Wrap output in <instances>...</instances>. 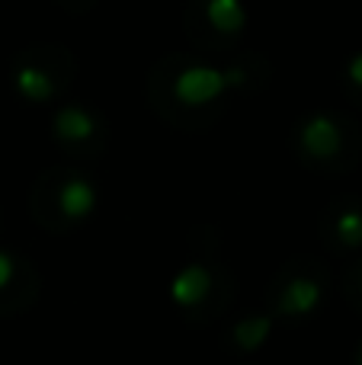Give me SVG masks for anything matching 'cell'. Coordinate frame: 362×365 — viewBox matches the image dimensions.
Instances as JSON below:
<instances>
[{
	"mask_svg": "<svg viewBox=\"0 0 362 365\" xmlns=\"http://www.w3.org/2000/svg\"><path fill=\"white\" fill-rule=\"evenodd\" d=\"M173 308L190 324H212L234 302V276L222 263L215 244H196L170 282Z\"/></svg>",
	"mask_w": 362,
	"mask_h": 365,
	"instance_id": "cell-3",
	"label": "cell"
},
{
	"mask_svg": "<svg viewBox=\"0 0 362 365\" xmlns=\"http://www.w3.org/2000/svg\"><path fill=\"white\" fill-rule=\"evenodd\" d=\"M48 135L55 148L68 160L87 164V160H100L109 148V122L87 103H68L61 100L51 109Z\"/></svg>",
	"mask_w": 362,
	"mask_h": 365,
	"instance_id": "cell-8",
	"label": "cell"
},
{
	"mask_svg": "<svg viewBox=\"0 0 362 365\" xmlns=\"http://www.w3.org/2000/svg\"><path fill=\"white\" fill-rule=\"evenodd\" d=\"M331 292V269L318 257H292L273 272L263 311L276 324H305L321 311Z\"/></svg>",
	"mask_w": 362,
	"mask_h": 365,
	"instance_id": "cell-6",
	"label": "cell"
},
{
	"mask_svg": "<svg viewBox=\"0 0 362 365\" xmlns=\"http://www.w3.org/2000/svg\"><path fill=\"white\" fill-rule=\"evenodd\" d=\"M42 295V276L36 263L16 250L0 247V317H19Z\"/></svg>",
	"mask_w": 362,
	"mask_h": 365,
	"instance_id": "cell-9",
	"label": "cell"
},
{
	"mask_svg": "<svg viewBox=\"0 0 362 365\" xmlns=\"http://www.w3.org/2000/svg\"><path fill=\"white\" fill-rule=\"evenodd\" d=\"M343 83H346V90H350L353 96H359L362 100V51H356V55L343 64Z\"/></svg>",
	"mask_w": 362,
	"mask_h": 365,
	"instance_id": "cell-13",
	"label": "cell"
},
{
	"mask_svg": "<svg viewBox=\"0 0 362 365\" xmlns=\"http://www.w3.org/2000/svg\"><path fill=\"white\" fill-rule=\"evenodd\" d=\"M343 298L362 314V259L343 272Z\"/></svg>",
	"mask_w": 362,
	"mask_h": 365,
	"instance_id": "cell-12",
	"label": "cell"
},
{
	"mask_svg": "<svg viewBox=\"0 0 362 365\" xmlns=\"http://www.w3.org/2000/svg\"><path fill=\"white\" fill-rule=\"evenodd\" d=\"M10 87L29 106H58L77 77V58L61 42H32L10 58Z\"/></svg>",
	"mask_w": 362,
	"mask_h": 365,
	"instance_id": "cell-5",
	"label": "cell"
},
{
	"mask_svg": "<svg viewBox=\"0 0 362 365\" xmlns=\"http://www.w3.org/2000/svg\"><path fill=\"white\" fill-rule=\"evenodd\" d=\"M321 240L333 253L362 250V202L356 195H340L321 212L318 221Z\"/></svg>",
	"mask_w": 362,
	"mask_h": 365,
	"instance_id": "cell-10",
	"label": "cell"
},
{
	"mask_svg": "<svg viewBox=\"0 0 362 365\" xmlns=\"http://www.w3.org/2000/svg\"><path fill=\"white\" fill-rule=\"evenodd\" d=\"M292 154L301 167L318 173L350 170L359 160V135L356 122L331 109H314L301 115L289 135Z\"/></svg>",
	"mask_w": 362,
	"mask_h": 365,
	"instance_id": "cell-4",
	"label": "cell"
},
{
	"mask_svg": "<svg viewBox=\"0 0 362 365\" xmlns=\"http://www.w3.org/2000/svg\"><path fill=\"white\" fill-rule=\"evenodd\" d=\"M96 4H100V0H55V6H61L71 16H83V13H90Z\"/></svg>",
	"mask_w": 362,
	"mask_h": 365,
	"instance_id": "cell-14",
	"label": "cell"
},
{
	"mask_svg": "<svg viewBox=\"0 0 362 365\" xmlns=\"http://www.w3.org/2000/svg\"><path fill=\"white\" fill-rule=\"evenodd\" d=\"M260 74V61L209 58L199 51H170L157 58L145 77L148 106L173 128L199 132L215 125L241 90Z\"/></svg>",
	"mask_w": 362,
	"mask_h": 365,
	"instance_id": "cell-1",
	"label": "cell"
},
{
	"mask_svg": "<svg viewBox=\"0 0 362 365\" xmlns=\"http://www.w3.org/2000/svg\"><path fill=\"white\" fill-rule=\"evenodd\" d=\"M353 365H362V340H359V346H356V353H353Z\"/></svg>",
	"mask_w": 362,
	"mask_h": 365,
	"instance_id": "cell-15",
	"label": "cell"
},
{
	"mask_svg": "<svg viewBox=\"0 0 362 365\" xmlns=\"http://www.w3.org/2000/svg\"><path fill=\"white\" fill-rule=\"evenodd\" d=\"M100 208V186L81 164L45 167L29 186V215L42 231L71 234Z\"/></svg>",
	"mask_w": 362,
	"mask_h": 365,
	"instance_id": "cell-2",
	"label": "cell"
},
{
	"mask_svg": "<svg viewBox=\"0 0 362 365\" xmlns=\"http://www.w3.org/2000/svg\"><path fill=\"white\" fill-rule=\"evenodd\" d=\"M273 327H276V321H273V317H269L263 308L244 311V314L231 317V321L224 324L222 340H224V346H228L231 353L247 356V353H257V349H260L263 343L269 340Z\"/></svg>",
	"mask_w": 362,
	"mask_h": 365,
	"instance_id": "cell-11",
	"label": "cell"
},
{
	"mask_svg": "<svg viewBox=\"0 0 362 365\" xmlns=\"http://www.w3.org/2000/svg\"><path fill=\"white\" fill-rule=\"evenodd\" d=\"M250 26L244 0H186L183 32L192 51L209 58H231Z\"/></svg>",
	"mask_w": 362,
	"mask_h": 365,
	"instance_id": "cell-7",
	"label": "cell"
}]
</instances>
